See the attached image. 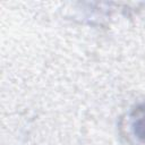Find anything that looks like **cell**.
Segmentation results:
<instances>
[{
  "label": "cell",
  "instance_id": "6da1fadb",
  "mask_svg": "<svg viewBox=\"0 0 145 145\" xmlns=\"http://www.w3.org/2000/svg\"><path fill=\"white\" fill-rule=\"evenodd\" d=\"M130 129L136 138L145 142V103L139 105L131 113Z\"/></svg>",
  "mask_w": 145,
  "mask_h": 145
}]
</instances>
